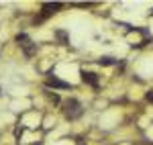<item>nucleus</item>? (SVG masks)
Segmentation results:
<instances>
[{"label":"nucleus","instance_id":"6","mask_svg":"<svg viewBox=\"0 0 153 145\" xmlns=\"http://www.w3.org/2000/svg\"><path fill=\"white\" fill-rule=\"evenodd\" d=\"M98 63H100V65H114L117 61H114V57H108V55H106V57H100Z\"/></svg>","mask_w":153,"mask_h":145},{"label":"nucleus","instance_id":"7","mask_svg":"<svg viewBox=\"0 0 153 145\" xmlns=\"http://www.w3.org/2000/svg\"><path fill=\"white\" fill-rule=\"evenodd\" d=\"M57 39H59V41H61V43H63V45L68 43V35H65L63 31H57Z\"/></svg>","mask_w":153,"mask_h":145},{"label":"nucleus","instance_id":"4","mask_svg":"<svg viewBox=\"0 0 153 145\" xmlns=\"http://www.w3.org/2000/svg\"><path fill=\"white\" fill-rule=\"evenodd\" d=\"M80 76H82L84 84H90V86H94V88H98V84H100V82H98V76H96L94 72H86V70H82Z\"/></svg>","mask_w":153,"mask_h":145},{"label":"nucleus","instance_id":"1","mask_svg":"<svg viewBox=\"0 0 153 145\" xmlns=\"http://www.w3.org/2000/svg\"><path fill=\"white\" fill-rule=\"evenodd\" d=\"M63 106H65V109H63V112H65V117H68L70 121H76V119H80V117H82V112H84L82 104H80L76 98H70V100H68Z\"/></svg>","mask_w":153,"mask_h":145},{"label":"nucleus","instance_id":"5","mask_svg":"<svg viewBox=\"0 0 153 145\" xmlns=\"http://www.w3.org/2000/svg\"><path fill=\"white\" fill-rule=\"evenodd\" d=\"M59 8H61V2H47V4H43V12H45V14L57 12Z\"/></svg>","mask_w":153,"mask_h":145},{"label":"nucleus","instance_id":"2","mask_svg":"<svg viewBox=\"0 0 153 145\" xmlns=\"http://www.w3.org/2000/svg\"><path fill=\"white\" fill-rule=\"evenodd\" d=\"M16 41L21 43V47L25 49V53H27V55H33V53H35V45H33V41L25 35V33H21V35L16 37Z\"/></svg>","mask_w":153,"mask_h":145},{"label":"nucleus","instance_id":"3","mask_svg":"<svg viewBox=\"0 0 153 145\" xmlns=\"http://www.w3.org/2000/svg\"><path fill=\"white\" fill-rule=\"evenodd\" d=\"M45 86H47V88H61V90H68V88H70V82H63V80H59V78H55V76H49Z\"/></svg>","mask_w":153,"mask_h":145},{"label":"nucleus","instance_id":"8","mask_svg":"<svg viewBox=\"0 0 153 145\" xmlns=\"http://www.w3.org/2000/svg\"><path fill=\"white\" fill-rule=\"evenodd\" d=\"M147 100H149V102H153V90H151V92H147Z\"/></svg>","mask_w":153,"mask_h":145}]
</instances>
